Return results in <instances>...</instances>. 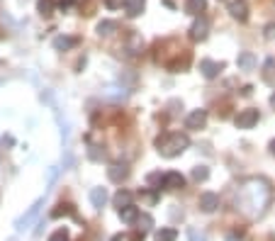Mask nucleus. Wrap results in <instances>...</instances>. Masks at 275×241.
Segmentation results:
<instances>
[{
	"mask_svg": "<svg viewBox=\"0 0 275 241\" xmlns=\"http://www.w3.org/2000/svg\"><path fill=\"white\" fill-rule=\"evenodd\" d=\"M270 107H273V110H275V93H273V95H270Z\"/></svg>",
	"mask_w": 275,
	"mask_h": 241,
	"instance_id": "nucleus-36",
	"label": "nucleus"
},
{
	"mask_svg": "<svg viewBox=\"0 0 275 241\" xmlns=\"http://www.w3.org/2000/svg\"><path fill=\"white\" fill-rule=\"evenodd\" d=\"M95 32L100 34V37H107V34H112V32H117V22H112V20H102V22H97Z\"/></svg>",
	"mask_w": 275,
	"mask_h": 241,
	"instance_id": "nucleus-20",
	"label": "nucleus"
},
{
	"mask_svg": "<svg viewBox=\"0 0 275 241\" xmlns=\"http://www.w3.org/2000/svg\"><path fill=\"white\" fill-rule=\"evenodd\" d=\"M222 71H224V64L222 61H212V58H202L200 61V73L205 76L207 81H214Z\"/></svg>",
	"mask_w": 275,
	"mask_h": 241,
	"instance_id": "nucleus-5",
	"label": "nucleus"
},
{
	"mask_svg": "<svg viewBox=\"0 0 275 241\" xmlns=\"http://www.w3.org/2000/svg\"><path fill=\"white\" fill-rule=\"evenodd\" d=\"M146 10V0H124V13L127 17H139Z\"/></svg>",
	"mask_w": 275,
	"mask_h": 241,
	"instance_id": "nucleus-16",
	"label": "nucleus"
},
{
	"mask_svg": "<svg viewBox=\"0 0 275 241\" xmlns=\"http://www.w3.org/2000/svg\"><path fill=\"white\" fill-rule=\"evenodd\" d=\"M270 200H273V190H270L268 180L248 178V180L241 183V200H239V205L251 217H261L265 212V207L270 205Z\"/></svg>",
	"mask_w": 275,
	"mask_h": 241,
	"instance_id": "nucleus-1",
	"label": "nucleus"
},
{
	"mask_svg": "<svg viewBox=\"0 0 275 241\" xmlns=\"http://www.w3.org/2000/svg\"><path fill=\"white\" fill-rule=\"evenodd\" d=\"M256 64H258V58H256V54H251V51H241L239 58H236L239 71H253V69H256Z\"/></svg>",
	"mask_w": 275,
	"mask_h": 241,
	"instance_id": "nucleus-14",
	"label": "nucleus"
},
{
	"mask_svg": "<svg viewBox=\"0 0 275 241\" xmlns=\"http://www.w3.org/2000/svg\"><path fill=\"white\" fill-rule=\"evenodd\" d=\"M258 119H261V114L256 107H246V110H241V112L234 117V125L236 129H251L258 125Z\"/></svg>",
	"mask_w": 275,
	"mask_h": 241,
	"instance_id": "nucleus-4",
	"label": "nucleus"
},
{
	"mask_svg": "<svg viewBox=\"0 0 275 241\" xmlns=\"http://www.w3.org/2000/svg\"><path fill=\"white\" fill-rule=\"evenodd\" d=\"M49 241H69V229H56L49 236Z\"/></svg>",
	"mask_w": 275,
	"mask_h": 241,
	"instance_id": "nucleus-26",
	"label": "nucleus"
},
{
	"mask_svg": "<svg viewBox=\"0 0 275 241\" xmlns=\"http://www.w3.org/2000/svg\"><path fill=\"white\" fill-rule=\"evenodd\" d=\"M139 231H141V234H149V231H151L153 229V217L151 214H139Z\"/></svg>",
	"mask_w": 275,
	"mask_h": 241,
	"instance_id": "nucleus-23",
	"label": "nucleus"
},
{
	"mask_svg": "<svg viewBox=\"0 0 275 241\" xmlns=\"http://www.w3.org/2000/svg\"><path fill=\"white\" fill-rule=\"evenodd\" d=\"M207 34H209V20L207 17H197L190 27V39L193 42H205Z\"/></svg>",
	"mask_w": 275,
	"mask_h": 241,
	"instance_id": "nucleus-6",
	"label": "nucleus"
},
{
	"mask_svg": "<svg viewBox=\"0 0 275 241\" xmlns=\"http://www.w3.org/2000/svg\"><path fill=\"white\" fill-rule=\"evenodd\" d=\"M3 144H8V146H13V144H15V139H13V137H3Z\"/></svg>",
	"mask_w": 275,
	"mask_h": 241,
	"instance_id": "nucleus-32",
	"label": "nucleus"
},
{
	"mask_svg": "<svg viewBox=\"0 0 275 241\" xmlns=\"http://www.w3.org/2000/svg\"><path fill=\"white\" fill-rule=\"evenodd\" d=\"M227 241H244V239H239V236H234V234H229V236H227Z\"/></svg>",
	"mask_w": 275,
	"mask_h": 241,
	"instance_id": "nucleus-35",
	"label": "nucleus"
},
{
	"mask_svg": "<svg viewBox=\"0 0 275 241\" xmlns=\"http://www.w3.org/2000/svg\"><path fill=\"white\" fill-rule=\"evenodd\" d=\"M265 39H275V22L265 25Z\"/></svg>",
	"mask_w": 275,
	"mask_h": 241,
	"instance_id": "nucleus-29",
	"label": "nucleus"
},
{
	"mask_svg": "<svg viewBox=\"0 0 275 241\" xmlns=\"http://www.w3.org/2000/svg\"><path fill=\"white\" fill-rule=\"evenodd\" d=\"M141 198L146 200V202H149V205H153V202H156V200H158V195H156V193H141Z\"/></svg>",
	"mask_w": 275,
	"mask_h": 241,
	"instance_id": "nucleus-30",
	"label": "nucleus"
},
{
	"mask_svg": "<svg viewBox=\"0 0 275 241\" xmlns=\"http://www.w3.org/2000/svg\"><path fill=\"white\" fill-rule=\"evenodd\" d=\"M41 205H44V198H39V200H37V202H34V205H32V207H29L27 212L22 214V217H17V219H15V231H17V234H22V231H27V229L32 227L34 222H37V217H39Z\"/></svg>",
	"mask_w": 275,
	"mask_h": 241,
	"instance_id": "nucleus-3",
	"label": "nucleus"
},
{
	"mask_svg": "<svg viewBox=\"0 0 275 241\" xmlns=\"http://www.w3.org/2000/svg\"><path fill=\"white\" fill-rule=\"evenodd\" d=\"M178 239V231L173 227H163L156 231V241H176Z\"/></svg>",
	"mask_w": 275,
	"mask_h": 241,
	"instance_id": "nucleus-22",
	"label": "nucleus"
},
{
	"mask_svg": "<svg viewBox=\"0 0 275 241\" xmlns=\"http://www.w3.org/2000/svg\"><path fill=\"white\" fill-rule=\"evenodd\" d=\"M241 93H244V95H251V93H253V88H251V85H244V90H241Z\"/></svg>",
	"mask_w": 275,
	"mask_h": 241,
	"instance_id": "nucleus-33",
	"label": "nucleus"
},
{
	"mask_svg": "<svg viewBox=\"0 0 275 241\" xmlns=\"http://www.w3.org/2000/svg\"><path fill=\"white\" fill-rule=\"evenodd\" d=\"M207 178H209V168H207V166H195L193 168V180L202 183V180H207Z\"/></svg>",
	"mask_w": 275,
	"mask_h": 241,
	"instance_id": "nucleus-25",
	"label": "nucleus"
},
{
	"mask_svg": "<svg viewBox=\"0 0 275 241\" xmlns=\"http://www.w3.org/2000/svg\"><path fill=\"white\" fill-rule=\"evenodd\" d=\"M51 46H54L56 51H69L73 46H78V39L76 37H56L54 42H51Z\"/></svg>",
	"mask_w": 275,
	"mask_h": 241,
	"instance_id": "nucleus-17",
	"label": "nucleus"
},
{
	"mask_svg": "<svg viewBox=\"0 0 275 241\" xmlns=\"http://www.w3.org/2000/svg\"><path fill=\"white\" fill-rule=\"evenodd\" d=\"M149 185H158V188H161V185H163V175H161V173H151V175H149ZM153 190H156V188H153Z\"/></svg>",
	"mask_w": 275,
	"mask_h": 241,
	"instance_id": "nucleus-27",
	"label": "nucleus"
},
{
	"mask_svg": "<svg viewBox=\"0 0 275 241\" xmlns=\"http://www.w3.org/2000/svg\"><path fill=\"white\" fill-rule=\"evenodd\" d=\"M88 198H90V205H93L95 210H102L110 195H107V190H105V188H93V190L88 193Z\"/></svg>",
	"mask_w": 275,
	"mask_h": 241,
	"instance_id": "nucleus-15",
	"label": "nucleus"
},
{
	"mask_svg": "<svg viewBox=\"0 0 275 241\" xmlns=\"http://www.w3.org/2000/svg\"><path fill=\"white\" fill-rule=\"evenodd\" d=\"M110 241H124V236H122V234H115V236H112Z\"/></svg>",
	"mask_w": 275,
	"mask_h": 241,
	"instance_id": "nucleus-34",
	"label": "nucleus"
},
{
	"mask_svg": "<svg viewBox=\"0 0 275 241\" xmlns=\"http://www.w3.org/2000/svg\"><path fill=\"white\" fill-rule=\"evenodd\" d=\"M227 10H229V15H232L234 20H239V22H246L248 20V8H246L244 0H234V3H229Z\"/></svg>",
	"mask_w": 275,
	"mask_h": 241,
	"instance_id": "nucleus-9",
	"label": "nucleus"
},
{
	"mask_svg": "<svg viewBox=\"0 0 275 241\" xmlns=\"http://www.w3.org/2000/svg\"><path fill=\"white\" fill-rule=\"evenodd\" d=\"M207 125V110H193L185 117V127L188 129H205Z\"/></svg>",
	"mask_w": 275,
	"mask_h": 241,
	"instance_id": "nucleus-8",
	"label": "nucleus"
},
{
	"mask_svg": "<svg viewBox=\"0 0 275 241\" xmlns=\"http://www.w3.org/2000/svg\"><path fill=\"white\" fill-rule=\"evenodd\" d=\"M59 217H73L76 222H81V217L76 214V207L71 202H61V205H56L51 210V219H59Z\"/></svg>",
	"mask_w": 275,
	"mask_h": 241,
	"instance_id": "nucleus-13",
	"label": "nucleus"
},
{
	"mask_svg": "<svg viewBox=\"0 0 275 241\" xmlns=\"http://www.w3.org/2000/svg\"><path fill=\"white\" fill-rule=\"evenodd\" d=\"M197 207H200L202 212L212 214L217 207H219V195H217V193H202L200 200H197Z\"/></svg>",
	"mask_w": 275,
	"mask_h": 241,
	"instance_id": "nucleus-7",
	"label": "nucleus"
},
{
	"mask_svg": "<svg viewBox=\"0 0 275 241\" xmlns=\"http://www.w3.org/2000/svg\"><path fill=\"white\" fill-rule=\"evenodd\" d=\"M54 0H39L37 3V13L41 15V17H49V15H54Z\"/></svg>",
	"mask_w": 275,
	"mask_h": 241,
	"instance_id": "nucleus-24",
	"label": "nucleus"
},
{
	"mask_svg": "<svg viewBox=\"0 0 275 241\" xmlns=\"http://www.w3.org/2000/svg\"><path fill=\"white\" fill-rule=\"evenodd\" d=\"M207 8L205 0H185V13L188 15H200Z\"/></svg>",
	"mask_w": 275,
	"mask_h": 241,
	"instance_id": "nucleus-21",
	"label": "nucleus"
},
{
	"mask_svg": "<svg viewBox=\"0 0 275 241\" xmlns=\"http://www.w3.org/2000/svg\"><path fill=\"white\" fill-rule=\"evenodd\" d=\"M112 202H115L117 210H122V207H127V205H132V193H129V190H120V193L112 198Z\"/></svg>",
	"mask_w": 275,
	"mask_h": 241,
	"instance_id": "nucleus-19",
	"label": "nucleus"
},
{
	"mask_svg": "<svg viewBox=\"0 0 275 241\" xmlns=\"http://www.w3.org/2000/svg\"><path fill=\"white\" fill-rule=\"evenodd\" d=\"M139 207H134V205H127V207H122L120 210V219H122L124 224H132V222H137L139 219Z\"/></svg>",
	"mask_w": 275,
	"mask_h": 241,
	"instance_id": "nucleus-18",
	"label": "nucleus"
},
{
	"mask_svg": "<svg viewBox=\"0 0 275 241\" xmlns=\"http://www.w3.org/2000/svg\"><path fill=\"white\" fill-rule=\"evenodd\" d=\"M105 5H107V8H117V5H122V0H107Z\"/></svg>",
	"mask_w": 275,
	"mask_h": 241,
	"instance_id": "nucleus-31",
	"label": "nucleus"
},
{
	"mask_svg": "<svg viewBox=\"0 0 275 241\" xmlns=\"http://www.w3.org/2000/svg\"><path fill=\"white\" fill-rule=\"evenodd\" d=\"M163 188L166 190H183L185 188V178L180 175L178 170H171L163 175Z\"/></svg>",
	"mask_w": 275,
	"mask_h": 241,
	"instance_id": "nucleus-10",
	"label": "nucleus"
},
{
	"mask_svg": "<svg viewBox=\"0 0 275 241\" xmlns=\"http://www.w3.org/2000/svg\"><path fill=\"white\" fill-rule=\"evenodd\" d=\"M153 144H156V151L163 158H176L190 146V137L183 134V132H168V134L156 137Z\"/></svg>",
	"mask_w": 275,
	"mask_h": 241,
	"instance_id": "nucleus-2",
	"label": "nucleus"
},
{
	"mask_svg": "<svg viewBox=\"0 0 275 241\" xmlns=\"http://www.w3.org/2000/svg\"><path fill=\"white\" fill-rule=\"evenodd\" d=\"M188 239L190 241H207V236L205 234H200L197 229H190V231H188Z\"/></svg>",
	"mask_w": 275,
	"mask_h": 241,
	"instance_id": "nucleus-28",
	"label": "nucleus"
},
{
	"mask_svg": "<svg viewBox=\"0 0 275 241\" xmlns=\"http://www.w3.org/2000/svg\"><path fill=\"white\" fill-rule=\"evenodd\" d=\"M127 175H129V166L127 163H112L107 168V178L112 183H122V180H127Z\"/></svg>",
	"mask_w": 275,
	"mask_h": 241,
	"instance_id": "nucleus-11",
	"label": "nucleus"
},
{
	"mask_svg": "<svg viewBox=\"0 0 275 241\" xmlns=\"http://www.w3.org/2000/svg\"><path fill=\"white\" fill-rule=\"evenodd\" d=\"M270 154H273V156H275V139H273V142H270Z\"/></svg>",
	"mask_w": 275,
	"mask_h": 241,
	"instance_id": "nucleus-37",
	"label": "nucleus"
},
{
	"mask_svg": "<svg viewBox=\"0 0 275 241\" xmlns=\"http://www.w3.org/2000/svg\"><path fill=\"white\" fill-rule=\"evenodd\" d=\"M261 78H263V83H265V85L275 88V58H273V56H268L265 61H263Z\"/></svg>",
	"mask_w": 275,
	"mask_h": 241,
	"instance_id": "nucleus-12",
	"label": "nucleus"
}]
</instances>
